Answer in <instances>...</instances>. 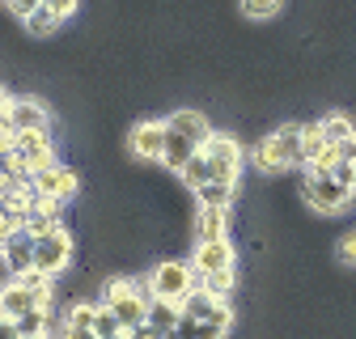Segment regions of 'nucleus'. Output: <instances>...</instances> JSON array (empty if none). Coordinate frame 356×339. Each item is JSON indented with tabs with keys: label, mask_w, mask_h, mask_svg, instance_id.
<instances>
[{
	"label": "nucleus",
	"mask_w": 356,
	"mask_h": 339,
	"mask_svg": "<svg viewBox=\"0 0 356 339\" xmlns=\"http://www.w3.org/2000/svg\"><path fill=\"white\" fill-rule=\"evenodd\" d=\"M9 259V267H13V276H22V272H30L34 267V254H38V238L30 233V229H17V233H9L5 238V250H0Z\"/></svg>",
	"instance_id": "14"
},
{
	"label": "nucleus",
	"mask_w": 356,
	"mask_h": 339,
	"mask_svg": "<svg viewBox=\"0 0 356 339\" xmlns=\"http://www.w3.org/2000/svg\"><path fill=\"white\" fill-rule=\"evenodd\" d=\"M123 339H165V335H161V331H157L153 322H140V326H131V331H127Z\"/></svg>",
	"instance_id": "32"
},
{
	"label": "nucleus",
	"mask_w": 356,
	"mask_h": 339,
	"mask_svg": "<svg viewBox=\"0 0 356 339\" xmlns=\"http://www.w3.org/2000/svg\"><path fill=\"white\" fill-rule=\"evenodd\" d=\"M47 9H51L60 22H68V17H76V13H81V0H47Z\"/></svg>",
	"instance_id": "29"
},
{
	"label": "nucleus",
	"mask_w": 356,
	"mask_h": 339,
	"mask_svg": "<svg viewBox=\"0 0 356 339\" xmlns=\"http://www.w3.org/2000/svg\"><path fill=\"white\" fill-rule=\"evenodd\" d=\"M0 339H22V331H17L13 318H0Z\"/></svg>",
	"instance_id": "33"
},
{
	"label": "nucleus",
	"mask_w": 356,
	"mask_h": 339,
	"mask_svg": "<svg viewBox=\"0 0 356 339\" xmlns=\"http://www.w3.org/2000/svg\"><path fill=\"white\" fill-rule=\"evenodd\" d=\"M339 161H352V165H356V136L339 144Z\"/></svg>",
	"instance_id": "34"
},
{
	"label": "nucleus",
	"mask_w": 356,
	"mask_h": 339,
	"mask_svg": "<svg viewBox=\"0 0 356 339\" xmlns=\"http://www.w3.org/2000/svg\"><path fill=\"white\" fill-rule=\"evenodd\" d=\"M9 102H13V94L5 90V81H0V110H9Z\"/></svg>",
	"instance_id": "35"
},
{
	"label": "nucleus",
	"mask_w": 356,
	"mask_h": 339,
	"mask_svg": "<svg viewBox=\"0 0 356 339\" xmlns=\"http://www.w3.org/2000/svg\"><path fill=\"white\" fill-rule=\"evenodd\" d=\"M318 123H323V132H327L331 144H343V140L356 136V119L348 110H327V115H318Z\"/></svg>",
	"instance_id": "19"
},
{
	"label": "nucleus",
	"mask_w": 356,
	"mask_h": 339,
	"mask_svg": "<svg viewBox=\"0 0 356 339\" xmlns=\"http://www.w3.org/2000/svg\"><path fill=\"white\" fill-rule=\"evenodd\" d=\"M149 322H153L161 335H170V331H178V322H183V306H178V301H165V297H153V301H149Z\"/></svg>",
	"instance_id": "18"
},
{
	"label": "nucleus",
	"mask_w": 356,
	"mask_h": 339,
	"mask_svg": "<svg viewBox=\"0 0 356 339\" xmlns=\"http://www.w3.org/2000/svg\"><path fill=\"white\" fill-rule=\"evenodd\" d=\"M200 276L191 267V259H161L149 272V288L153 297H165V301H187V292H195Z\"/></svg>",
	"instance_id": "4"
},
{
	"label": "nucleus",
	"mask_w": 356,
	"mask_h": 339,
	"mask_svg": "<svg viewBox=\"0 0 356 339\" xmlns=\"http://www.w3.org/2000/svg\"><path fill=\"white\" fill-rule=\"evenodd\" d=\"M254 170L263 174H284V170H305V123H280L254 144Z\"/></svg>",
	"instance_id": "1"
},
{
	"label": "nucleus",
	"mask_w": 356,
	"mask_h": 339,
	"mask_svg": "<svg viewBox=\"0 0 356 339\" xmlns=\"http://www.w3.org/2000/svg\"><path fill=\"white\" fill-rule=\"evenodd\" d=\"M200 153L208 157L212 179H220V183H242L246 149H242V140H238L234 132H212V136L204 140V149H200ZM212 179H208V183H212Z\"/></svg>",
	"instance_id": "3"
},
{
	"label": "nucleus",
	"mask_w": 356,
	"mask_h": 339,
	"mask_svg": "<svg viewBox=\"0 0 356 339\" xmlns=\"http://www.w3.org/2000/svg\"><path fill=\"white\" fill-rule=\"evenodd\" d=\"M238 9H242V17H250V22H267V17H276V13L284 9V0H238Z\"/></svg>",
	"instance_id": "24"
},
{
	"label": "nucleus",
	"mask_w": 356,
	"mask_h": 339,
	"mask_svg": "<svg viewBox=\"0 0 356 339\" xmlns=\"http://www.w3.org/2000/svg\"><path fill=\"white\" fill-rule=\"evenodd\" d=\"M165 339H183V335H178V331H170V335H165Z\"/></svg>",
	"instance_id": "37"
},
{
	"label": "nucleus",
	"mask_w": 356,
	"mask_h": 339,
	"mask_svg": "<svg viewBox=\"0 0 356 339\" xmlns=\"http://www.w3.org/2000/svg\"><path fill=\"white\" fill-rule=\"evenodd\" d=\"M200 149H204V144H195L187 132H178V127H170V123H165V157H161V165H165V170L183 174V165H187Z\"/></svg>",
	"instance_id": "15"
},
{
	"label": "nucleus",
	"mask_w": 356,
	"mask_h": 339,
	"mask_svg": "<svg viewBox=\"0 0 356 339\" xmlns=\"http://www.w3.org/2000/svg\"><path fill=\"white\" fill-rule=\"evenodd\" d=\"M72 259H76V242H72V229L68 225H60L47 238H38V254H34V267L38 272H47V276L60 280L72 267Z\"/></svg>",
	"instance_id": "5"
},
{
	"label": "nucleus",
	"mask_w": 356,
	"mask_h": 339,
	"mask_svg": "<svg viewBox=\"0 0 356 339\" xmlns=\"http://www.w3.org/2000/svg\"><path fill=\"white\" fill-rule=\"evenodd\" d=\"M34 191L38 195H47V199H60V204H72L76 191H81V179H76V170L72 165H47V170H38V174H30Z\"/></svg>",
	"instance_id": "9"
},
{
	"label": "nucleus",
	"mask_w": 356,
	"mask_h": 339,
	"mask_svg": "<svg viewBox=\"0 0 356 339\" xmlns=\"http://www.w3.org/2000/svg\"><path fill=\"white\" fill-rule=\"evenodd\" d=\"M13 157L22 161L26 174H38V170L56 165V140H51V127H38V132H13Z\"/></svg>",
	"instance_id": "6"
},
{
	"label": "nucleus",
	"mask_w": 356,
	"mask_h": 339,
	"mask_svg": "<svg viewBox=\"0 0 356 339\" xmlns=\"http://www.w3.org/2000/svg\"><path fill=\"white\" fill-rule=\"evenodd\" d=\"M178 335L183 339H229V331L216 326L212 318H187V314H183V322H178Z\"/></svg>",
	"instance_id": "21"
},
{
	"label": "nucleus",
	"mask_w": 356,
	"mask_h": 339,
	"mask_svg": "<svg viewBox=\"0 0 356 339\" xmlns=\"http://www.w3.org/2000/svg\"><path fill=\"white\" fill-rule=\"evenodd\" d=\"M331 174H335L343 187H352V191H356V165H352V161H335V165H331Z\"/></svg>",
	"instance_id": "31"
},
{
	"label": "nucleus",
	"mask_w": 356,
	"mask_h": 339,
	"mask_svg": "<svg viewBox=\"0 0 356 339\" xmlns=\"http://www.w3.org/2000/svg\"><path fill=\"white\" fill-rule=\"evenodd\" d=\"M56 339H98L89 326H72V322H64L60 318V326H56Z\"/></svg>",
	"instance_id": "30"
},
{
	"label": "nucleus",
	"mask_w": 356,
	"mask_h": 339,
	"mask_svg": "<svg viewBox=\"0 0 356 339\" xmlns=\"http://www.w3.org/2000/svg\"><path fill=\"white\" fill-rule=\"evenodd\" d=\"M339 161V144L327 140L323 123H305V170H314V174H323V170H331Z\"/></svg>",
	"instance_id": "11"
},
{
	"label": "nucleus",
	"mask_w": 356,
	"mask_h": 339,
	"mask_svg": "<svg viewBox=\"0 0 356 339\" xmlns=\"http://www.w3.org/2000/svg\"><path fill=\"white\" fill-rule=\"evenodd\" d=\"M9 123H13V132H38V127H51V110L42 98L22 94L9 102Z\"/></svg>",
	"instance_id": "10"
},
{
	"label": "nucleus",
	"mask_w": 356,
	"mask_h": 339,
	"mask_svg": "<svg viewBox=\"0 0 356 339\" xmlns=\"http://www.w3.org/2000/svg\"><path fill=\"white\" fill-rule=\"evenodd\" d=\"M229 238V208L225 204H195V242Z\"/></svg>",
	"instance_id": "13"
},
{
	"label": "nucleus",
	"mask_w": 356,
	"mask_h": 339,
	"mask_svg": "<svg viewBox=\"0 0 356 339\" xmlns=\"http://www.w3.org/2000/svg\"><path fill=\"white\" fill-rule=\"evenodd\" d=\"M335 259H339L343 267H356V229L339 233V242H335Z\"/></svg>",
	"instance_id": "27"
},
{
	"label": "nucleus",
	"mask_w": 356,
	"mask_h": 339,
	"mask_svg": "<svg viewBox=\"0 0 356 339\" xmlns=\"http://www.w3.org/2000/svg\"><path fill=\"white\" fill-rule=\"evenodd\" d=\"M165 123H170V127H178V132H187V136H191L195 144H204V140H208V136L216 132V127H212V123L204 119V110H195V106H178V110H174V115H170Z\"/></svg>",
	"instance_id": "17"
},
{
	"label": "nucleus",
	"mask_w": 356,
	"mask_h": 339,
	"mask_svg": "<svg viewBox=\"0 0 356 339\" xmlns=\"http://www.w3.org/2000/svg\"><path fill=\"white\" fill-rule=\"evenodd\" d=\"M64 208H68V204L47 199V195H38V191H34V208H30V217H26V229H30L34 238L56 233V229L64 225Z\"/></svg>",
	"instance_id": "12"
},
{
	"label": "nucleus",
	"mask_w": 356,
	"mask_h": 339,
	"mask_svg": "<svg viewBox=\"0 0 356 339\" xmlns=\"http://www.w3.org/2000/svg\"><path fill=\"white\" fill-rule=\"evenodd\" d=\"M98 310H102V301H89V297H76V301L64 310V322H72V326H89V331H94V318H98Z\"/></svg>",
	"instance_id": "23"
},
{
	"label": "nucleus",
	"mask_w": 356,
	"mask_h": 339,
	"mask_svg": "<svg viewBox=\"0 0 356 339\" xmlns=\"http://www.w3.org/2000/svg\"><path fill=\"white\" fill-rule=\"evenodd\" d=\"M38 306V297L22 284V280H9V284H0V318H26L30 310Z\"/></svg>",
	"instance_id": "16"
},
{
	"label": "nucleus",
	"mask_w": 356,
	"mask_h": 339,
	"mask_svg": "<svg viewBox=\"0 0 356 339\" xmlns=\"http://www.w3.org/2000/svg\"><path fill=\"white\" fill-rule=\"evenodd\" d=\"M42 5H47V0H5V13L9 17H17V22H26L34 9H42Z\"/></svg>",
	"instance_id": "28"
},
{
	"label": "nucleus",
	"mask_w": 356,
	"mask_h": 339,
	"mask_svg": "<svg viewBox=\"0 0 356 339\" xmlns=\"http://www.w3.org/2000/svg\"><path fill=\"white\" fill-rule=\"evenodd\" d=\"M191 195H195V204H225V208H234V199H238V183H220V179H212V183L195 187Z\"/></svg>",
	"instance_id": "20"
},
{
	"label": "nucleus",
	"mask_w": 356,
	"mask_h": 339,
	"mask_svg": "<svg viewBox=\"0 0 356 339\" xmlns=\"http://www.w3.org/2000/svg\"><path fill=\"white\" fill-rule=\"evenodd\" d=\"M178 306H183L187 318H208L212 306H216V297H208L204 288H195V292H187V301H178Z\"/></svg>",
	"instance_id": "26"
},
{
	"label": "nucleus",
	"mask_w": 356,
	"mask_h": 339,
	"mask_svg": "<svg viewBox=\"0 0 356 339\" xmlns=\"http://www.w3.org/2000/svg\"><path fill=\"white\" fill-rule=\"evenodd\" d=\"M22 26H26V34H30V38H51V34H56L64 22H60V17H56L47 5H42V9H34V13H30Z\"/></svg>",
	"instance_id": "22"
},
{
	"label": "nucleus",
	"mask_w": 356,
	"mask_h": 339,
	"mask_svg": "<svg viewBox=\"0 0 356 339\" xmlns=\"http://www.w3.org/2000/svg\"><path fill=\"white\" fill-rule=\"evenodd\" d=\"M127 153L145 165H161V157H165V119H140L127 132Z\"/></svg>",
	"instance_id": "7"
},
{
	"label": "nucleus",
	"mask_w": 356,
	"mask_h": 339,
	"mask_svg": "<svg viewBox=\"0 0 356 339\" xmlns=\"http://www.w3.org/2000/svg\"><path fill=\"white\" fill-rule=\"evenodd\" d=\"M26 339H56V335H26Z\"/></svg>",
	"instance_id": "36"
},
{
	"label": "nucleus",
	"mask_w": 356,
	"mask_h": 339,
	"mask_svg": "<svg viewBox=\"0 0 356 339\" xmlns=\"http://www.w3.org/2000/svg\"><path fill=\"white\" fill-rule=\"evenodd\" d=\"M94 335H98V339H123L127 331H123V322L115 318V310H111V306H102V310H98V318H94Z\"/></svg>",
	"instance_id": "25"
},
{
	"label": "nucleus",
	"mask_w": 356,
	"mask_h": 339,
	"mask_svg": "<svg viewBox=\"0 0 356 339\" xmlns=\"http://www.w3.org/2000/svg\"><path fill=\"white\" fill-rule=\"evenodd\" d=\"M352 187H343L331 170H323V174H314V170H305V179H301V199L314 208V212H323V217H339V212L352 204Z\"/></svg>",
	"instance_id": "2"
},
{
	"label": "nucleus",
	"mask_w": 356,
	"mask_h": 339,
	"mask_svg": "<svg viewBox=\"0 0 356 339\" xmlns=\"http://www.w3.org/2000/svg\"><path fill=\"white\" fill-rule=\"evenodd\" d=\"M191 267H195V276H200V280L220 276V272H234V267H238V250H234V242H229V238L195 242V250H191Z\"/></svg>",
	"instance_id": "8"
},
{
	"label": "nucleus",
	"mask_w": 356,
	"mask_h": 339,
	"mask_svg": "<svg viewBox=\"0 0 356 339\" xmlns=\"http://www.w3.org/2000/svg\"><path fill=\"white\" fill-rule=\"evenodd\" d=\"M0 250H5V233H0Z\"/></svg>",
	"instance_id": "38"
}]
</instances>
